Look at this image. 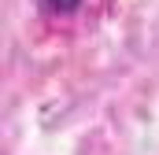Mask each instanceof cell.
<instances>
[{
	"mask_svg": "<svg viewBox=\"0 0 159 155\" xmlns=\"http://www.w3.org/2000/svg\"><path fill=\"white\" fill-rule=\"evenodd\" d=\"M44 4H48V7H52V11H63V15H67V11H74V7H78V0H44Z\"/></svg>",
	"mask_w": 159,
	"mask_h": 155,
	"instance_id": "obj_1",
	"label": "cell"
}]
</instances>
